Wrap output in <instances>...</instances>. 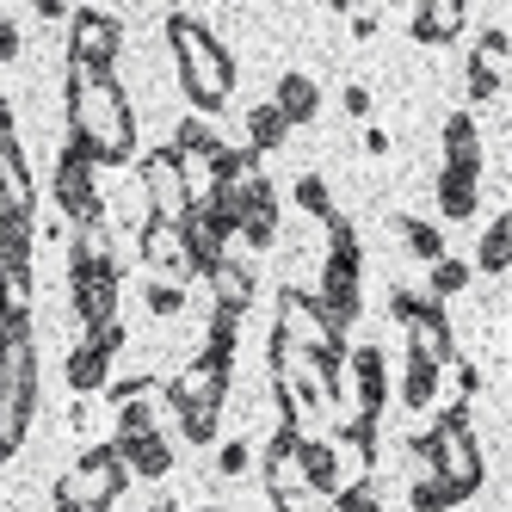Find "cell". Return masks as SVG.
<instances>
[{"mask_svg": "<svg viewBox=\"0 0 512 512\" xmlns=\"http://www.w3.org/2000/svg\"><path fill=\"white\" fill-rule=\"evenodd\" d=\"M475 179H482L475 167H445L438 173V210H445L451 223H463V216L475 210Z\"/></svg>", "mask_w": 512, "mask_h": 512, "instance_id": "17", "label": "cell"}, {"mask_svg": "<svg viewBox=\"0 0 512 512\" xmlns=\"http://www.w3.org/2000/svg\"><path fill=\"white\" fill-rule=\"evenodd\" d=\"M426 445H432V475L457 500H469L475 488H482V451H475V432H469L463 408H451L445 420H438V432H426Z\"/></svg>", "mask_w": 512, "mask_h": 512, "instance_id": "2", "label": "cell"}, {"mask_svg": "<svg viewBox=\"0 0 512 512\" xmlns=\"http://www.w3.org/2000/svg\"><path fill=\"white\" fill-rule=\"evenodd\" d=\"M272 112H278L290 130H297V124H309V118L321 112V87L303 75V68H290V75L278 81V99H272Z\"/></svg>", "mask_w": 512, "mask_h": 512, "instance_id": "13", "label": "cell"}, {"mask_svg": "<svg viewBox=\"0 0 512 512\" xmlns=\"http://www.w3.org/2000/svg\"><path fill=\"white\" fill-rule=\"evenodd\" d=\"M445 167H475V173H482V136H475L469 112L445 118Z\"/></svg>", "mask_w": 512, "mask_h": 512, "instance_id": "16", "label": "cell"}, {"mask_svg": "<svg viewBox=\"0 0 512 512\" xmlns=\"http://www.w3.org/2000/svg\"><path fill=\"white\" fill-rule=\"evenodd\" d=\"M278 512H334V500L315 488H290V494H278Z\"/></svg>", "mask_w": 512, "mask_h": 512, "instance_id": "28", "label": "cell"}, {"mask_svg": "<svg viewBox=\"0 0 512 512\" xmlns=\"http://www.w3.org/2000/svg\"><path fill=\"white\" fill-rule=\"evenodd\" d=\"M167 44H173V62H179V87L198 112H223V99L235 93V62L229 50L216 44V31L192 13H173L167 19Z\"/></svg>", "mask_w": 512, "mask_h": 512, "instance_id": "1", "label": "cell"}, {"mask_svg": "<svg viewBox=\"0 0 512 512\" xmlns=\"http://www.w3.org/2000/svg\"><path fill=\"white\" fill-rule=\"evenodd\" d=\"M142 303H149V315H179L186 309V284H167V278H149V290H142Z\"/></svg>", "mask_w": 512, "mask_h": 512, "instance_id": "25", "label": "cell"}, {"mask_svg": "<svg viewBox=\"0 0 512 512\" xmlns=\"http://www.w3.org/2000/svg\"><path fill=\"white\" fill-rule=\"evenodd\" d=\"M112 451H118V463H124V475H167L173 469V445L161 432H142V438H112Z\"/></svg>", "mask_w": 512, "mask_h": 512, "instance_id": "12", "label": "cell"}, {"mask_svg": "<svg viewBox=\"0 0 512 512\" xmlns=\"http://www.w3.org/2000/svg\"><path fill=\"white\" fill-rule=\"evenodd\" d=\"M395 235L408 241V253H414V260H426V266H432V260H445V235H438L432 223H420V216H408V210H401V216H395Z\"/></svg>", "mask_w": 512, "mask_h": 512, "instance_id": "21", "label": "cell"}, {"mask_svg": "<svg viewBox=\"0 0 512 512\" xmlns=\"http://www.w3.org/2000/svg\"><path fill=\"white\" fill-rule=\"evenodd\" d=\"M463 284H469V266H463V260H432V303L457 297Z\"/></svg>", "mask_w": 512, "mask_h": 512, "instance_id": "26", "label": "cell"}, {"mask_svg": "<svg viewBox=\"0 0 512 512\" xmlns=\"http://www.w3.org/2000/svg\"><path fill=\"white\" fill-rule=\"evenodd\" d=\"M223 395H229V371H216V364H186L173 383H167V408L173 414H223Z\"/></svg>", "mask_w": 512, "mask_h": 512, "instance_id": "8", "label": "cell"}, {"mask_svg": "<svg viewBox=\"0 0 512 512\" xmlns=\"http://www.w3.org/2000/svg\"><path fill=\"white\" fill-rule=\"evenodd\" d=\"M142 260H149V278H167V284H186L198 278L192 260H186V235H179V223H161V216H142Z\"/></svg>", "mask_w": 512, "mask_h": 512, "instance_id": "7", "label": "cell"}, {"mask_svg": "<svg viewBox=\"0 0 512 512\" xmlns=\"http://www.w3.org/2000/svg\"><path fill=\"white\" fill-rule=\"evenodd\" d=\"M506 260H512V223H506V210L488 223V235H482V247H475V266H482L488 278H506Z\"/></svg>", "mask_w": 512, "mask_h": 512, "instance_id": "19", "label": "cell"}, {"mask_svg": "<svg viewBox=\"0 0 512 512\" xmlns=\"http://www.w3.org/2000/svg\"><path fill=\"white\" fill-rule=\"evenodd\" d=\"M235 334H241V315H235V309H210V321H204V358H198V364H216V371H229Z\"/></svg>", "mask_w": 512, "mask_h": 512, "instance_id": "15", "label": "cell"}, {"mask_svg": "<svg viewBox=\"0 0 512 512\" xmlns=\"http://www.w3.org/2000/svg\"><path fill=\"white\" fill-rule=\"evenodd\" d=\"M408 506H414V512H451V506H457V494L438 482V475H420L414 494H408Z\"/></svg>", "mask_w": 512, "mask_h": 512, "instance_id": "24", "label": "cell"}, {"mask_svg": "<svg viewBox=\"0 0 512 512\" xmlns=\"http://www.w3.org/2000/svg\"><path fill=\"white\" fill-rule=\"evenodd\" d=\"M432 395H438V364L408 358V371H401V401H408V408H432Z\"/></svg>", "mask_w": 512, "mask_h": 512, "instance_id": "22", "label": "cell"}, {"mask_svg": "<svg viewBox=\"0 0 512 512\" xmlns=\"http://www.w3.org/2000/svg\"><path fill=\"white\" fill-rule=\"evenodd\" d=\"M118 56H124V19L118 13L81 7L68 19V62L93 68V75H118Z\"/></svg>", "mask_w": 512, "mask_h": 512, "instance_id": "3", "label": "cell"}, {"mask_svg": "<svg viewBox=\"0 0 512 512\" xmlns=\"http://www.w3.org/2000/svg\"><path fill=\"white\" fill-rule=\"evenodd\" d=\"M75 315L87 327L118 321V260H99V266H75Z\"/></svg>", "mask_w": 512, "mask_h": 512, "instance_id": "9", "label": "cell"}, {"mask_svg": "<svg viewBox=\"0 0 512 512\" xmlns=\"http://www.w3.org/2000/svg\"><path fill=\"white\" fill-rule=\"evenodd\" d=\"M136 179H142V192H149V216H161V223H186V216H192V192H186V173H179L173 149L142 155Z\"/></svg>", "mask_w": 512, "mask_h": 512, "instance_id": "4", "label": "cell"}, {"mask_svg": "<svg viewBox=\"0 0 512 512\" xmlns=\"http://www.w3.org/2000/svg\"><path fill=\"white\" fill-rule=\"evenodd\" d=\"M179 426H186V438H192V445H210V438H216V414H179Z\"/></svg>", "mask_w": 512, "mask_h": 512, "instance_id": "29", "label": "cell"}, {"mask_svg": "<svg viewBox=\"0 0 512 512\" xmlns=\"http://www.w3.org/2000/svg\"><path fill=\"white\" fill-rule=\"evenodd\" d=\"M204 284L216 290V309H253V260H235V253H223L210 272H204Z\"/></svg>", "mask_w": 512, "mask_h": 512, "instance_id": "11", "label": "cell"}, {"mask_svg": "<svg viewBox=\"0 0 512 512\" xmlns=\"http://www.w3.org/2000/svg\"><path fill=\"white\" fill-rule=\"evenodd\" d=\"M352 395H358V414H383V401H389V364H383V346H352Z\"/></svg>", "mask_w": 512, "mask_h": 512, "instance_id": "10", "label": "cell"}, {"mask_svg": "<svg viewBox=\"0 0 512 512\" xmlns=\"http://www.w3.org/2000/svg\"><path fill=\"white\" fill-rule=\"evenodd\" d=\"M247 463H253V445H247V438H229V445L216 451V469H223L229 482H235V475H247Z\"/></svg>", "mask_w": 512, "mask_h": 512, "instance_id": "27", "label": "cell"}, {"mask_svg": "<svg viewBox=\"0 0 512 512\" xmlns=\"http://www.w3.org/2000/svg\"><path fill=\"white\" fill-rule=\"evenodd\" d=\"M284 136H290V124L272 112V99H266V105H253V112H247V142H253L247 155H272V149H284Z\"/></svg>", "mask_w": 512, "mask_h": 512, "instance_id": "20", "label": "cell"}, {"mask_svg": "<svg viewBox=\"0 0 512 512\" xmlns=\"http://www.w3.org/2000/svg\"><path fill=\"white\" fill-rule=\"evenodd\" d=\"M124 352V321H105V327H87V340L75 346V358H68V383H75L81 395L105 389L112 383V358Z\"/></svg>", "mask_w": 512, "mask_h": 512, "instance_id": "5", "label": "cell"}, {"mask_svg": "<svg viewBox=\"0 0 512 512\" xmlns=\"http://www.w3.org/2000/svg\"><path fill=\"white\" fill-rule=\"evenodd\" d=\"M56 204H62V216H68V223H93V216L105 210L99 204V167H87L75 149H68V142H62V155H56Z\"/></svg>", "mask_w": 512, "mask_h": 512, "instance_id": "6", "label": "cell"}, {"mask_svg": "<svg viewBox=\"0 0 512 512\" xmlns=\"http://www.w3.org/2000/svg\"><path fill=\"white\" fill-rule=\"evenodd\" d=\"M469 75H475V81L506 87V25L482 31V44H475V56H469Z\"/></svg>", "mask_w": 512, "mask_h": 512, "instance_id": "18", "label": "cell"}, {"mask_svg": "<svg viewBox=\"0 0 512 512\" xmlns=\"http://www.w3.org/2000/svg\"><path fill=\"white\" fill-rule=\"evenodd\" d=\"M463 31V7L457 0H426V7L414 13V38L420 44H451Z\"/></svg>", "mask_w": 512, "mask_h": 512, "instance_id": "14", "label": "cell"}, {"mask_svg": "<svg viewBox=\"0 0 512 512\" xmlns=\"http://www.w3.org/2000/svg\"><path fill=\"white\" fill-rule=\"evenodd\" d=\"M346 118H371V93L364 87H346Z\"/></svg>", "mask_w": 512, "mask_h": 512, "instance_id": "31", "label": "cell"}, {"mask_svg": "<svg viewBox=\"0 0 512 512\" xmlns=\"http://www.w3.org/2000/svg\"><path fill=\"white\" fill-rule=\"evenodd\" d=\"M19 50H25V38H19V25H13L7 13H0V62H13Z\"/></svg>", "mask_w": 512, "mask_h": 512, "instance_id": "30", "label": "cell"}, {"mask_svg": "<svg viewBox=\"0 0 512 512\" xmlns=\"http://www.w3.org/2000/svg\"><path fill=\"white\" fill-rule=\"evenodd\" d=\"M198 512H223V506H198Z\"/></svg>", "mask_w": 512, "mask_h": 512, "instance_id": "32", "label": "cell"}, {"mask_svg": "<svg viewBox=\"0 0 512 512\" xmlns=\"http://www.w3.org/2000/svg\"><path fill=\"white\" fill-rule=\"evenodd\" d=\"M297 204H303L309 216H321V223L334 216V192H327V179H321V173H297Z\"/></svg>", "mask_w": 512, "mask_h": 512, "instance_id": "23", "label": "cell"}]
</instances>
